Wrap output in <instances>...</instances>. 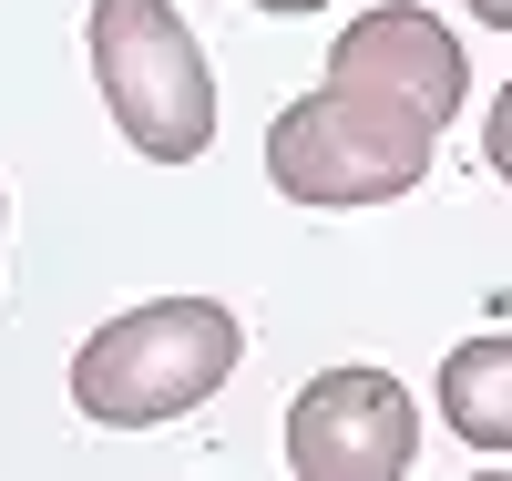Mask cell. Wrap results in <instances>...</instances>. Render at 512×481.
<instances>
[{
    "mask_svg": "<svg viewBox=\"0 0 512 481\" xmlns=\"http://www.w3.org/2000/svg\"><path fill=\"white\" fill-rule=\"evenodd\" d=\"M246 359V328L216 297H154V308H123L72 348V400L103 430H154L205 410Z\"/></svg>",
    "mask_w": 512,
    "mask_h": 481,
    "instance_id": "1",
    "label": "cell"
},
{
    "mask_svg": "<svg viewBox=\"0 0 512 481\" xmlns=\"http://www.w3.org/2000/svg\"><path fill=\"white\" fill-rule=\"evenodd\" d=\"M431 144H441L431 113L390 103L379 82L328 72L308 103H287L267 123V174L297 205H390L431 174Z\"/></svg>",
    "mask_w": 512,
    "mask_h": 481,
    "instance_id": "2",
    "label": "cell"
},
{
    "mask_svg": "<svg viewBox=\"0 0 512 481\" xmlns=\"http://www.w3.org/2000/svg\"><path fill=\"white\" fill-rule=\"evenodd\" d=\"M82 41H93V82L144 164H195L216 144V72L175 0H93Z\"/></svg>",
    "mask_w": 512,
    "mask_h": 481,
    "instance_id": "3",
    "label": "cell"
},
{
    "mask_svg": "<svg viewBox=\"0 0 512 481\" xmlns=\"http://www.w3.org/2000/svg\"><path fill=\"white\" fill-rule=\"evenodd\" d=\"M420 461V410L390 369H328L287 410V471L297 481H400Z\"/></svg>",
    "mask_w": 512,
    "mask_h": 481,
    "instance_id": "4",
    "label": "cell"
},
{
    "mask_svg": "<svg viewBox=\"0 0 512 481\" xmlns=\"http://www.w3.org/2000/svg\"><path fill=\"white\" fill-rule=\"evenodd\" d=\"M328 72H349V82H379L390 103L431 113V123H451L461 103H472V62H461L451 21H431L420 0H379V11H359L349 31L328 41Z\"/></svg>",
    "mask_w": 512,
    "mask_h": 481,
    "instance_id": "5",
    "label": "cell"
},
{
    "mask_svg": "<svg viewBox=\"0 0 512 481\" xmlns=\"http://www.w3.org/2000/svg\"><path fill=\"white\" fill-rule=\"evenodd\" d=\"M441 420L472 451H512V338H472L441 359Z\"/></svg>",
    "mask_w": 512,
    "mask_h": 481,
    "instance_id": "6",
    "label": "cell"
},
{
    "mask_svg": "<svg viewBox=\"0 0 512 481\" xmlns=\"http://www.w3.org/2000/svg\"><path fill=\"white\" fill-rule=\"evenodd\" d=\"M482 154H492V174L512 185V82L492 93V123H482Z\"/></svg>",
    "mask_w": 512,
    "mask_h": 481,
    "instance_id": "7",
    "label": "cell"
},
{
    "mask_svg": "<svg viewBox=\"0 0 512 481\" xmlns=\"http://www.w3.org/2000/svg\"><path fill=\"white\" fill-rule=\"evenodd\" d=\"M472 21H492V31H512V0H461Z\"/></svg>",
    "mask_w": 512,
    "mask_h": 481,
    "instance_id": "8",
    "label": "cell"
},
{
    "mask_svg": "<svg viewBox=\"0 0 512 481\" xmlns=\"http://www.w3.org/2000/svg\"><path fill=\"white\" fill-rule=\"evenodd\" d=\"M246 11H328V0H246Z\"/></svg>",
    "mask_w": 512,
    "mask_h": 481,
    "instance_id": "9",
    "label": "cell"
}]
</instances>
